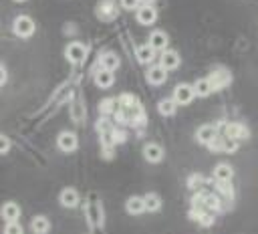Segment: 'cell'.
<instances>
[{
  "instance_id": "8992f818",
  "label": "cell",
  "mask_w": 258,
  "mask_h": 234,
  "mask_svg": "<svg viewBox=\"0 0 258 234\" xmlns=\"http://www.w3.org/2000/svg\"><path fill=\"white\" fill-rule=\"evenodd\" d=\"M87 218L91 222V226H101L103 224V210L99 202H91L87 206Z\"/></svg>"
},
{
  "instance_id": "277c9868",
  "label": "cell",
  "mask_w": 258,
  "mask_h": 234,
  "mask_svg": "<svg viewBox=\"0 0 258 234\" xmlns=\"http://www.w3.org/2000/svg\"><path fill=\"white\" fill-rule=\"evenodd\" d=\"M155 18H157V12H155V8L151 4H143V6L137 8V22L139 24L149 26V24L155 22Z\"/></svg>"
},
{
  "instance_id": "f546056e",
  "label": "cell",
  "mask_w": 258,
  "mask_h": 234,
  "mask_svg": "<svg viewBox=\"0 0 258 234\" xmlns=\"http://www.w3.org/2000/svg\"><path fill=\"white\" fill-rule=\"evenodd\" d=\"M153 0H141V4H151Z\"/></svg>"
},
{
  "instance_id": "ac0fdd59",
  "label": "cell",
  "mask_w": 258,
  "mask_h": 234,
  "mask_svg": "<svg viewBox=\"0 0 258 234\" xmlns=\"http://www.w3.org/2000/svg\"><path fill=\"white\" fill-rule=\"evenodd\" d=\"M232 167L228 165V163H220V165H216V169H214V178L218 180V182H230L232 180Z\"/></svg>"
},
{
  "instance_id": "5bb4252c",
  "label": "cell",
  "mask_w": 258,
  "mask_h": 234,
  "mask_svg": "<svg viewBox=\"0 0 258 234\" xmlns=\"http://www.w3.org/2000/svg\"><path fill=\"white\" fill-rule=\"evenodd\" d=\"M224 135L228 137H234V139H248V129L244 125H238V123H230L226 125L224 129Z\"/></svg>"
},
{
  "instance_id": "6da1fadb",
  "label": "cell",
  "mask_w": 258,
  "mask_h": 234,
  "mask_svg": "<svg viewBox=\"0 0 258 234\" xmlns=\"http://www.w3.org/2000/svg\"><path fill=\"white\" fill-rule=\"evenodd\" d=\"M12 30H14V34H18V36H22V38L32 36V34H34V22H32L30 16H24V14H22V16H16Z\"/></svg>"
},
{
  "instance_id": "7c38bea8",
  "label": "cell",
  "mask_w": 258,
  "mask_h": 234,
  "mask_svg": "<svg viewBox=\"0 0 258 234\" xmlns=\"http://www.w3.org/2000/svg\"><path fill=\"white\" fill-rule=\"evenodd\" d=\"M135 54H137V61L145 65V63H151L155 58V48L151 44H139L137 50H135Z\"/></svg>"
},
{
  "instance_id": "5b68a950",
  "label": "cell",
  "mask_w": 258,
  "mask_h": 234,
  "mask_svg": "<svg viewBox=\"0 0 258 234\" xmlns=\"http://www.w3.org/2000/svg\"><path fill=\"white\" fill-rule=\"evenodd\" d=\"M56 145L60 151H75L77 149V135L71 131H62L56 139Z\"/></svg>"
},
{
  "instance_id": "4fadbf2b",
  "label": "cell",
  "mask_w": 258,
  "mask_h": 234,
  "mask_svg": "<svg viewBox=\"0 0 258 234\" xmlns=\"http://www.w3.org/2000/svg\"><path fill=\"white\" fill-rule=\"evenodd\" d=\"M113 81H115V77H113V71H109V69H101L99 73H95V83H97V87H101V89L111 87Z\"/></svg>"
},
{
  "instance_id": "d4e9b609",
  "label": "cell",
  "mask_w": 258,
  "mask_h": 234,
  "mask_svg": "<svg viewBox=\"0 0 258 234\" xmlns=\"http://www.w3.org/2000/svg\"><path fill=\"white\" fill-rule=\"evenodd\" d=\"M4 232H6V234H20V232H22V226H20L16 220H12V222H8V224H6Z\"/></svg>"
},
{
  "instance_id": "cb8c5ba5",
  "label": "cell",
  "mask_w": 258,
  "mask_h": 234,
  "mask_svg": "<svg viewBox=\"0 0 258 234\" xmlns=\"http://www.w3.org/2000/svg\"><path fill=\"white\" fill-rule=\"evenodd\" d=\"M210 81H212L214 91H216V89H220V87H224V85L230 83V75H228V73H214V75L210 77Z\"/></svg>"
},
{
  "instance_id": "2e32d148",
  "label": "cell",
  "mask_w": 258,
  "mask_h": 234,
  "mask_svg": "<svg viewBox=\"0 0 258 234\" xmlns=\"http://www.w3.org/2000/svg\"><path fill=\"white\" fill-rule=\"evenodd\" d=\"M18 216H20V206H18V204H14V202H6V204L2 206V218H4L6 222L18 220Z\"/></svg>"
},
{
  "instance_id": "9a60e30c",
  "label": "cell",
  "mask_w": 258,
  "mask_h": 234,
  "mask_svg": "<svg viewBox=\"0 0 258 234\" xmlns=\"http://www.w3.org/2000/svg\"><path fill=\"white\" fill-rule=\"evenodd\" d=\"M149 44H151L155 50H165V48H167V34L161 32V30L151 32V36H149Z\"/></svg>"
},
{
  "instance_id": "44dd1931",
  "label": "cell",
  "mask_w": 258,
  "mask_h": 234,
  "mask_svg": "<svg viewBox=\"0 0 258 234\" xmlns=\"http://www.w3.org/2000/svg\"><path fill=\"white\" fill-rule=\"evenodd\" d=\"M101 67H103V69H109V71H115V69L119 67V56L113 54V52H105V54L101 56Z\"/></svg>"
},
{
  "instance_id": "7a4b0ae2",
  "label": "cell",
  "mask_w": 258,
  "mask_h": 234,
  "mask_svg": "<svg viewBox=\"0 0 258 234\" xmlns=\"http://www.w3.org/2000/svg\"><path fill=\"white\" fill-rule=\"evenodd\" d=\"M194 97H196V89L191 85H187V83L177 85L175 91H173V99H175L177 105H187V103L194 101Z\"/></svg>"
},
{
  "instance_id": "d6986e66",
  "label": "cell",
  "mask_w": 258,
  "mask_h": 234,
  "mask_svg": "<svg viewBox=\"0 0 258 234\" xmlns=\"http://www.w3.org/2000/svg\"><path fill=\"white\" fill-rule=\"evenodd\" d=\"M30 228H32V232H36V234H44V232L50 230V222H48V218H44V216H36V218L32 220Z\"/></svg>"
},
{
  "instance_id": "7402d4cb",
  "label": "cell",
  "mask_w": 258,
  "mask_h": 234,
  "mask_svg": "<svg viewBox=\"0 0 258 234\" xmlns=\"http://www.w3.org/2000/svg\"><path fill=\"white\" fill-rule=\"evenodd\" d=\"M143 200H145V210H149V212H155L161 208V198L157 194H145Z\"/></svg>"
},
{
  "instance_id": "3957f363",
  "label": "cell",
  "mask_w": 258,
  "mask_h": 234,
  "mask_svg": "<svg viewBox=\"0 0 258 234\" xmlns=\"http://www.w3.org/2000/svg\"><path fill=\"white\" fill-rule=\"evenodd\" d=\"M64 54H67V58H69L71 63H75V65H77V63H83L85 56H87V46L81 44V42H71V44L67 46Z\"/></svg>"
},
{
  "instance_id": "9c48e42d",
  "label": "cell",
  "mask_w": 258,
  "mask_h": 234,
  "mask_svg": "<svg viewBox=\"0 0 258 234\" xmlns=\"http://www.w3.org/2000/svg\"><path fill=\"white\" fill-rule=\"evenodd\" d=\"M196 137H198V141H200V143L210 145V143L216 139V127H214V125H202V127L198 129Z\"/></svg>"
},
{
  "instance_id": "f1b7e54d",
  "label": "cell",
  "mask_w": 258,
  "mask_h": 234,
  "mask_svg": "<svg viewBox=\"0 0 258 234\" xmlns=\"http://www.w3.org/2000/svg\"><path fill=\"white\" fill-rule=\"evenodd\" d=\"M0 141H2V149H0V151L6 155V153H8V147H10V141H8V137H6V135H2V137H0Z\"/></svg>"
},
{
  "instance_id": "30bf717a",
  "label": "cell",
  "mask_w": 258,
  "mask_h": 234,
  "mask_svg": "<svg viewBox=\"0 0 258 234\" xmlns=\"http://www.w3.org/2000/svg\"><path fill=\"white\" fill-rule=\"evenodd\" d=\"M159 65L165 67L167 71H169V69H177V67H179V54H177L175 50H163Z\"/></svg>"
},
{
  "instance_id": "8fae6325",
  "label": "cell",
  "mask_w": 258,
  "mask_h": 234,
  "mask_svg": "<svg viewBox=\"0 0 258 234\" xmlns=\"http://www.w3.org/2000/svg\"><path fill=\"white\" fill-rule=\"evenodd\" d=\"M58 200H60L62 206H67V208H75V206L79 204V194H77V190H73V188H64V190L60 192Z\"/></svg>"
},
{
  "instance_id": "e0dca14e",
  "label": "cell",
  "mask_w": 258,
  "mask_h": 234,
  "mask_svg": "<svg viewBox=\"0 0 258 234\" xmlns=\"http://www.w3.org/2000/svg\"><path fill=\"white\" fill-rule=\"evenodd\" d=\"M125 210H127L129 214H141V212L145 210V200L139 198V196H131V198L127 200V204H125Z\"/></svg>"
},
{
  "instance_id": "484cf974",
  "label": "cell",
  "mask_w": 258,
  "mask_h": 234,
  "mask_svg": "<svg viewBox=\"0 0 258 234\" xmlns=\"http://www.w3.org/2000/svg\"><path fill=\"white\" fill-rule=\"evenodd\" d=\"M139 2H141V0H121V6H123L125 10H137V8H139Z\"/></svg>"
},
{
  "instance_id": "ffe728a7",
  "label": "cell",
  "mask_w": 258,
  "mask_h": 234,
  "mask_svg": "<svg viewBox=\"0 0 258 234\" xmlns=\"http://www.w3.org/2000/svg\"><path fill=\"white\" fill-rule=\"evenodd\" d=\"M194 89H196V95L206 97V95H210V93L214 91V85H212V81H210V79H200V81H196Z\"/></svg>"
},
{
  "instance_id": "4dcf8cb0",
  "label": "cell",
  "mask_w": 258,
  "mask_h": 234,
  "mask_svg": "<svg viewBox=\"0 0 258 234\" xmlns=\"http://www.w3.org/2000/svg\"><path fill=\"white\" fill-rule=\"evenodd\" d=\"M16 2H22V0H16Z\"/></svg>"
},
{
  "instance_id": "603a6c76",
  "label": "cell",
  "mask_w": 258,
  "mask_h": 234,
  "mask_svg": "<svg viewBox=\"0 0 258 234\" xmlns=\"http://www.w3.org/2000/svg\"><path fill=\"white\" fill-rule=\"evenodd\" d=\"M175 107H177L175 99H163V101H159V105H157V111H159L161 115H173Z\"/></svg>"
},
{
  "instance_id": "4316f807",
  "label": "cell",
  "mask_w": 258,
  "mask_h": 234,
  "mask_svg": "<svg viewBox=\"0 0 258 234\" xmlns=\"http://www.w3.org/2000/svg\"><path fill=\"white\" fill-rule=\"evenodd\" d=\"M115 109V101L113 99H105L103 103H101V111L103 113H109V111H113Z\"/></svg>"
},
{
  "instance_id": "ba28073f",
  "label": "cell",
  "mask_w": 258,
  "mask_h": 234,
  "mask_svg": "<svg viewBox=\"0 0 258 234\" xmlns=\"http://www.w3.org/2000/svg\"><path fill=\"white\" fill-rule=\"evenodd\" d=\"M143 155H145L147 161L157 163V161L163 159V149H161V145H157V143H147V145L143 147Z\"/></svg>"
},
{
  "instance_id": "52a82bcc",
  "label": "cell",
  "mask_w": 258,
  "mask_h": 234,
  "mask_svg": "<svg viewBox=\"0 0 258 234\" xmlns=\"http://www.w3.org/2000/svg\"><path fill=\"white\" fill-rule=\"evenodd\" d=\"M165 71H167V69L161 67V65L151 67V69L147 71V81H149L151 85H161V83H165V79H167V73H165Z\"/></svg>"
},
{
  "instance_id": "83f0119b",
  "label": "cell",
  "mask_w": 258,
  "mask_h": 234,
  "mask_svg": "<svg viewBox=\"0 0 258 234\" xmlns=\"http://www.w3.org/2000/svg\"><path fill=\"white\" fill-rule=\"evenodd\" d=\"M196 216H198V220H200V222H202V224H206V226H208V224H212V222H214V218H212V216H210V214H196Z\"/></svg>"
}]
</instances>
